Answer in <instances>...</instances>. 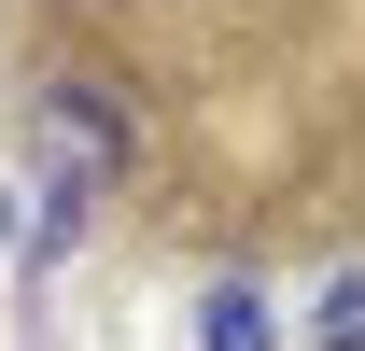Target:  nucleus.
Returning a JSON list of instances; mask_svg holds the SVG:
<instances>
[{
  "label": "nucleus",
  "mask_w": 365,
  "mask_h": 351,
  "mask_svg": "<svg viewBox=\"0 0 365 351\" xmlns=\"http://www.w3.org/2000/svg\"><path fill=\"white\" fill-rule=\"evenodd\" d=\"M323 351H365V323H351V337H323Z\"/></svg>",
  "instance_id": "nucleus-4"
},
{
  "label": "nucleus",
  "mask_w": 365,
  "mask_h": 351,
  "mask_svg": "<svg viewBox=\"0 0 365 351\" xmlns=\"http://www.w3.org/2000/svg\"><path fill=\"white\" fill-rule=\"evenodd\" d=\"M197 337H211V351H267V337H281V309L253 295V281H211V309H197Z\"/></svg>",
  "instance_id": "nucleus-2"
},
{
  "label": "nucleus",
  "mask_w": 365,
  "mask_h": 351,
  "mask_svg": "<svg viewBox=\"0 0 365 351\" xmlns=\"http://www.w3.org/2000/svg\"><path fill=\"white\" fill-rule=\"evenodd\" d=\"M43 169H56V197L127 183V113H113V85H85V71L43 85Z\"/></svg>",
  "instance_id": "nucleus-1"
},
{
  "label": "nucleus",
  "mask_w": 365,
  "mask_h": 351,
  "mask_svg": "<svg viewBox=\"0 0 365 351\" xmlns=\"http://www.w3.org/2000/svg\"><path fill=\"white\" fill-rule=\"evenodd\" d=\"M309 323H323V337H351V323H365V267H337V281H323V309H309Z\"/></svg>",
  "instance_id": "nucleus-3"
}]
</instances>
